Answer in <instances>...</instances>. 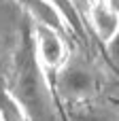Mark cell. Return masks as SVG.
<instances>
[{
	"label": "cell",
	"mask_w": 119,
	"mask_h": 121,
	"mask_svg": "<svg viewBox=\"0 0 119 121\" xmlns=\"http://www.w3.org/2000/svg\"><path fill=\"white\" fill-rule=\"evenodd\" d=\"M89 17L100 38L109 43L113 36H117V9L113 0H94L89 9Z\"/></svg>",
	"instance_id": "obj_3"
},
{
	"label": "cell",
	"mask_w": 119,
	"mask_h": 121,
	"mask_svg": "<svg viewBox=\"0 0 119 121\" xmlns=\"http://www.w3.org/2000/svg\"><path fill=\"white\" fill-rule=\"evenodd\" d=\"M32 47L38 64L47 70H55L64 60H66V47L60 36V30L36 21L34 26V36H32Z\"/></svg>",
	"instance_id": "obj_2"
},
{
	"label": "cell",
	"mask_w": 119,
	"mask_h": 121,
	"mask_svg": "<svg viewBox=\"0 0 119 121\" xmlns=\"http://www.w3.org/2000/svg\"><path fill=\"white\" fill-rule=\"evenodd\" d=\"M47 4L60 15L62 21H66L77 32V36L85 38V23H83V19L79 15V9H77L75 0H47Z\"/></svg>",
	"instance_id": "obj_4"
},
{
	"label": "cell",
	"mask_w": 119,
	"mask_h": 121,
	"mask_svg": "<svg viewBox=\"0 0 119 121\" xmlns=\"http://www.w3.org/2000/svg\"><path fill=\"white\" fill-rule=\"evenodd\" d=\"M53 89L64 102L79 104V102H85V100H92L94 96H98L100 79L89 64L66 57L55 68Z\"/></svg>",
	"instance_id": "obj_1"
}]
</instances>
